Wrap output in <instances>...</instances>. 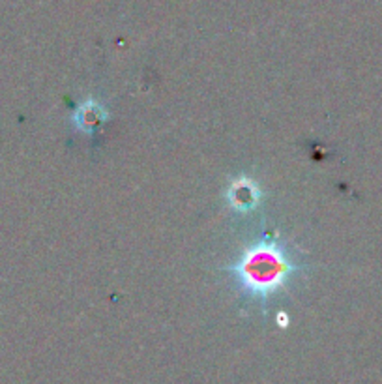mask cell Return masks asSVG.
I'll list each match as a JSON object with an SVG mask.
<instances>
[{"label":"cell","instance_id":"1","mask_svg":"<svg viewBox=\"0 0 382 384\" xmlns=\"http://www.w3.org/2000/svg\"><path fill=\"white\" fill-rule=\"evenodd\" d=\"M227 270L244 297L267 306L300 274L302 264L285 240L265 235L247 246L238 261Z\"/></svg>","mask_w":382,"mask_h":384},{"label":"cell","instance_id":"2","mask_svg":"<svg viewBox=\"0 0 382 384\" xmlns=\"http://www.w3.org/2000/svg\"><path fill=\"white\" fill-rule=\"evenodd\" d=\"M260 191L257 184L249 178H238L231 184V188L227 191V199L232 209L236 210H251L257 201H259Z\"/></svg>","mask_w":382,"mask_h":384}]
</instances>
